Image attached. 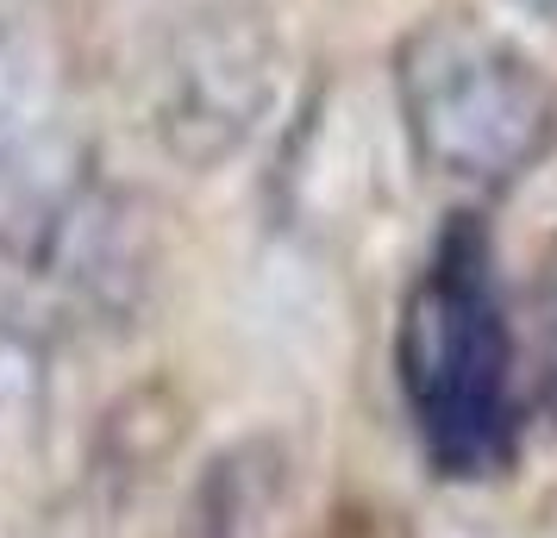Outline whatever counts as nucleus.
Returning <instances> with one entry per match:
<instances>
[{"label": "nucleus", "mask_w": 557, "mask_h": 538, "mask_svg": "<svg viewBox=\"0 0 557 538\" xmlns=\"http://www.w3.org/2000/svg\"><path fill=\"white\" fill-rule=\"evenodd\" d=\"M282 51L257 7H207L170 38L157 70V126L188 163H226L276 107Z\"/></svg>", "instance_id": "4"}, {"label": "nucleus", "mask_w": 557, "mask_h": 538, "mask_svg": "<svg viewBox=\"0 0 557 538\" xmlns=\"http://www.w3.org/2000/svg\"><path fill=\"white\" fill-rule=\"evenodd\" d=\"M88 201L70 63L45 13L0 0V263L45 270L63 257Z\"/></svg>", "instance_id": "3"}, {"label": "nucleus", "mask_w": 557, "mask_h": 538, "mask_svg": "<svg viewBox=\"0 0 557 538\" xmlns=\"http://www.w3.org/2000/svg\"><path fill=\"white\" fill-rule=\"evenodd\" d=\"M295 513H301L295 458L276 438H245L195 476L176 538H295Z\"/></svg>", "instance_id": "5"}, {"label": "nucleus", "mask_w": 557, "mask_h": 538, "mask_svg": "<svg viewBox=\"0 0 557 538\" xmlns=\"http://www.w3.org/2000/svg\"><path fill=\"white\" fill-rule=\"evenodd\" d=\"M395 107L413 157L470 195H502L557 151L552 70L470 7L432 13L401 38Z\"/></svg>", "instance_id": "2"}, {"label": "nucleus", "mask_w": 557, "mask_h": 538, "mask_svg": "<svg viewBox=\"0 0 557 538\" xmlns=\"http://www.w3.org/2000/svg\"><path fill=\"white\" fill-rule=\"evenodd\" d=\"M545 401H552V420H557V245H552V263H545Z\"/></svg>", "instance_id": "7"}, {"label": "nucleus", "mask_w": 557, "mask_h": 538, "mask_svg": "<svg viewBox=\"0 0 557 538\" xmlns=\"http://www.w3.org/2000/svg\"><path fill=\"white\" fill-rule=\"evenodd\" d=\"M45 376V338L32 326V313L7 295L0 283V413H13Z\"/></svg>", "instance_id": "6"}, {"label": "nucleus", "mask_w": 557, "mask_h": 538, "mask_svg": "<svg viewBox=\"0 0 557 538\" xmlns=\"http://www.w3.org/2000/svg\"><path fill=\"white\" fill-rule=\"evenodd\" d=\"M395 388L432 476L488 483L520 451V345L482 220L457 213L420 257L395 320Z\"/></svg>", "instance_id": "1"}]
</instances>
